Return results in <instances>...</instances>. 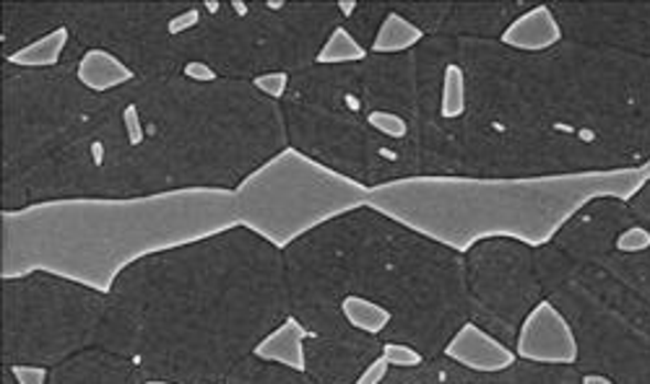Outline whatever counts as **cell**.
Masks as SVG:
<instances>
[{
	"label": "cell",
	"instance_id": "obj_1",
	"mask_svg": "<svg viewBox=\"0 0 650 384\" xmlns=\"http://www.w3.org/2000/svg\"><path fill=\"white\" fill-rule=\"evenodd\" d=\"M289 146L279 101L248 81L183 74L102 94L61 151L3 183V211L61 198L235 190Z\"/></svg>",
	"mask_w": 650,
	"mask_h": 384
},
{
	"label": "cell",
	"instance_id": "obj_2",
	"mask_svg": "<svg viewBox=\"0 0 650 384\" xmlns=\"http://www.w3.org/2000/svg\"><path fill=\"white\" fill-rule=\"evenodd\" d=\"M289 315L284 252L235 227L122 273L97 348L147 382L224 384Z\"/></svg>",
	"mask_w": 650,
	"mask_h": 384
},
{
	"label": "cell",
	"instance_id": "obj_3",
	"mask_svg": "<svg viewBox=\"0 0 650 384\" xmlns=\"http://www.w3.org/2000/svg\"><path fill=\"white\" fill-rule=\"evenodd\" d=\"M292 317L310 336H349L342 301L362 296L393 311L388 343L445 351L468 322L461 255L399 227L372 208L331 221L284 252Z\"/></svg>",
	"mask_w": 650,
	"mask_h": 384
},
{
	"label": "cell",
	"instance_id": "obj_4",
	"mask_svg": "<svg viewBox=\"0 0 650 384\" xmlns=\"http://www.w3.org/2000/svg\"><path fill=\"white\" fill-rule=\"evenodd\" d=\"M235 227V190L34 202L0 211V281L47 273L110 294L141 260Z\"/></svg>",
	"mask_w": 650,
	"mask_h": 384
},
{
	"label": "cell",
	"instance_id": "obj_5",
	"mask_svg": "<svg viewBox=\"0 0 650 384\" xmlns=\"http://www.w3.org/2000/svg\"><path fill=\"white\" fill-rule=\"evenodd\" d=\"M642 169H591L539 177L419 174L367 190V208L440 248L468 255L484 242L552 244L594 200H630Z\"/></svg>",
	"mask_w": 650,
	"mask_h": 384
},
{
	"label": "cell",
	"instance_id": "obj_6",
	"mask_svg": "<svg viewBox=\"0 0 650 384\" xmlns=\"http://www.w3.org/2000/svg\"><path fill=\"white\" fill-rule=\"evenodd\" d=\"M338 3L286 0H201L170 24L180 65H206L224 81L302 74L342 26Z\"/></svg>",
	"mask_w": 650,
	"mask_h": 384
},
{
	"label": "cell",
	"instance_id": "obj_7",
	"mask_svg": "<svg viewBox=\"0 0 650 384\" xmlns=\"http://www.w3.org/2000/svg\"><path fill=\"white\" fill-rule=\"evenodd\" d=\"M367 190L286 146L235 187L237 227L286 252L331 221L367 208Z\"/></svg>",
	"mask_w": 650,
	"mask_h": 384
},
{
	"label": "cell",
	"instance_id": "obj_8",
	"mask_svg": "<svg viewBox=\"0 0 650 384\" xmlns=\"http://www.w3.org/2000/svg\"><path fill=\"white\" fill-rule=\"evenodd\" d=\"M107 294L47 273L3 281V366L55 369L97 348Z\"/></svg>",
	"mask_w": 650,
	"mask_h": 384
},
{
	"label": "cell",
	"instance_id": "obj_9",
	"mask_svg": "<svg viewBox=\"0 0 650 384\" xmlns=\"http://www.w3.org/2000/svg\"><path fill=\"white\" fill-rule=\"evenodd\" d=\"M84 53L74 40L57 68L26 70L3 63V183L61 151L89 118L97 94L76 78Z\"/></svg>",
	"mask_w": 650,
	"mask_h": 384
},
{
	"label": "cell",
	"instance_id": "obj_10",
	"mask_svg": "<svg viewBox=\"0 0 650 384\" xmlns=\"http://www.w3.org/2000/svg\"><path fill=\"white\" fill-rule=\"evenodd\" d=\"M191 3H65V29L84 50H107L151 81L183 74L170 24Z\"/></svg>",
	"mask_w": 650,
	"mask_h": 384
},
{
	"label": "cell",
	"instance_id": "obj_11",
	"mask_svg": "<svg viewBox=\"0 0 650 384\" xmlns=\"http://www.w3.org/2000/svg\"><path fill=\"white\" fill-rule=\"evenodd\" d=\"M468 263L474 286V299H468L472 322L512 348L520 322L539 304L529 248L495 239L468 252Z\"/></svg>",
	"mask_w": 650,
	"mask_h": 384
},
{
	"label": "cell",
	"instance_id": "obj_12",
	"mask_svg": "<svg viewBox=\"0 0 650 384\" xmlns=\"http://www.w3.org/2000/svg\"><path fill=\"white\" fill-rule=\"evenodd\" d=\"M512 351L526 364L537 366H573L581 361V343L573 325L554 301H539L526 315Z\"/></svg>",
	"mask_w": 650,
	"mask_h": 384
},
{
	"label": "cell",
	"instance_id": "obj_13",
	"mask_svg": "<svg viewBox=\"0 0 650 384\" xmlns=\"http://www.w3.org/2000/svg\"><path fill=\"white\" fill-rule=\"evenodd\" d=\"M443 356L447 361H453L455 366L487 376L505 374L518 364L516 351H512L510 345H505L500 338H495L492 332L479 328V325L472 320L464 322L453 332Z\"/></svg>",
	"mask_w": 650,
	"mask_h": 384
},
{
	"label": "cell",
	"instance_id": "obj_14",
	"mask_svg": "<svg viewBox=\"0 0 650 384\" xmlns=\"http://www.w3.org/2000/svg\"><path fill=\"white\" fill-rule=\"evenodd\" d=\"M65 26V3H3V63Z\"/></svg>",
	"mask_w": 650,
	"mask_h": 384
},
{
	"label": "cell",
	"instance_id": "obj_15",
	"mask_svg": "<svg viewBox=\"0 0 650 384\" xmlns=\"http://www.w3.org/2000/svg\"><path fill=\"white\" fill-rule=\"evenodd\" d=\"M562 29L557 13H554L552 6L539 3L518 13L516 19L510 21V26L502 32V45L512 50V53L523 55H541L554 50L562 42Z\"/></svg>",
	"mask_w": 650,
	"mask_h": 384
},
{
	"label": "cell",
	"instance_id": "obj_16",
	"mask_svg": "<svg viewBox=\"0 0 650 384\" xmlns=\"http://www.w3.org/2000/svg\"><path fill=\"white\" fill-rule=\"evenodd\" d=\"M307 338L310 332L305 330L297 317L289 315L284 322L279 325L277 330L269 332L260 345L256 348L252 356L266 361V364H277L284 369H292V372L305 374L307 372Z\"/></svg>",
	"mask_w": 650,
	"mask_h": 384
},
{
	"label": "cell",
	"instance_id": "obj_17",
	"mask_svg": "<svg viewBox=\"0 0 650 384\" xmlns=\"http://www.w3.org/2000/svg\"><path fill=\"white\" fill-rule=\"evenodd\" d=\"M76 78L84 89L97 94V97L112 94L136 81L133 70L112 53H107V50H86L82 61H78Z\"/></svg>",
	"mask_w": 650,
	"mask_h": 384
},
{
	"label": "cell",
	"instance_id": "obj_18",
	"mask_svg": "<svg viewBox=\"0 0 650 384\" xmlns=\"http://www.w3.org/2000/svg\"><path fill=\"white\" fill-rule=\"evenodd\" d=\"M468 110V81L464 65L447 61L437 76V94H435V118L443 120L445 125L461 122Z\"/></svg>",
	"mask_w": 650,
	"mask_h": 384
},
{
	"label": "cell",
	"instance_id": "obj_19",
	"mask_svg": "<svg viewBox=\"0 0 650 384\" xmlns=\"http://www.w3.org/2000/svg\"><path fill=\"white\" fill-rule=\"evenodd\" d=\"M424 32L416 24L403 17V13L388 11L386 21L378 29V37H375L370 53L378 57H396V55H409L422 45Z\"/></svg>",
	"mask_w": 650,
	"mask_h": 384
},
{
	"label": "cell",
	"instance_id": "obj_20",
	"mask_svg": "<svg viewBox=\"0 0 650 384\" xmlns=\"http://www.w3.org/2000/svg\"><path fill=\"white\" fill-rule=\"evenodd\" d=\"M338 311H342L344 322L349 325V328L365 332V336L380 338L382 343H388L390 330H393L396 322L390 309L380 307V304H375L370 299H362V296H346Z\"/></svg>",
	"mask_w": 650,
	"mask_h": 384
},
{
	"label": "cell",
	"instance_id": "obj_21",
	"mask_svg": "<svg viewBox=\"0 0 650 384\" xmlns=\"http://www.w3.org/2000/svg\"><path fill=\"white\" fill-rule=\"evenodd\" d=\"M71 37L68 29H57V32L47 34V37H42L40 42H34V45H29L26 50H21L19 55H13L11 61H6L9 65H17V68H26V70H50V68H57L65 61V53H68Z\"/></svg>",
	"mask_w": 650,
	"mask_h": 384
},
{
	"label": "cell",
	"instance_id": "obj_22",
	"mask_svg": "<svg viewBox=\"0 0 650 384\" xmlns=\"http://www.w3.org/2000/svg\"><path fill=\"white\" fill-rule=\"evenodd\" d=\"M224 384H315L307 374L292 372V369L266 364L256 356L245 359L240 366L229 374V380Z\"/></svg>",
	"mask_w": 650,
	"mask_h": 384
},
{
	"label": "cell",
	"instance_id": "obj_23",
	"mask_svg": "<svg viewBox=\"0 0 650 384\" xmlns=\"http://www.w3.org/2000/svg\"><path fill=\"white\" fill-rule=\"evenodd\" d=\"M367 57H370V53H367V50L351 37L349 29L342 24L331 32L328 40H325L323 50L317 53L315 65H357L365 63Z\"/></svg>",
	"mask_w": 650,
	"mask_h": 384
},
{
	"label": "cell",
	"instance_id": "obj_24",
	"mask_svg": "<svg viewBox=\"0 0 650 384\" xmlns=\"http://www.w3.org/2000/svg\"><path fill=\"white\" fill-rule=\"evenodd\" d=\"M390 6H378V3H357V9L349 19L344 21V26L349 29L354 40L362 45L367 53H370L375 37H378V29L382 21H386Z\"/></svg>",
	"mask_w": 650,
	"mask_h": 384
},
{
	"label": "cell",
	"instance_id": "obj_25",
	"mask_svg": "<svg viewBox=\"0 0 650 384\" xmlns=\"http://www.w3.org/2000/svg\"><path fill=\"white\" fill-rule=\"evenodd\" d=\"M382 359L388 361L390 369H419L424 366V353H419L414 345L407 343H386L382 345Z\"/></svg>",
	"mask_w": 650,
	"mask_h": 384
},
{
	"label": "cell",
	"instance_id": "obj_26",
	"mask_svg": "<svg viewBox=\"0 0 650 384\" xmlns=\"http://www.w3.org/2000/svg\"><path fill=\"white\" fill-rule=\"evenodd\" d=\"M252 86L263 94L266 99L271 101H284L286 94H289V86H292V76L289 74H269V76H258L256 81H252Z\"/></svg>",
	"mask_w": 650,
	"mask_h": 384
},
{
	"label": "cell",
	"instance_id": "obj_27",
	"mask_svg": "<svg viewBox=\"0 0 650 384\" xmlns=\"http://www.w3.org/2000/svg\"><path fill=\"white\" fill-rule=\"evenodd\" d=\"M648 248H650V234L640 227L627 229L625 234H619V239H617V250L619 252H642Z\"/></svg>",
	"mask_w": 650,
	"mask_h": 384
},
{
	"label": "cell",
	"instance_id": "obj_28",
	"mask_svg": "<svg viewBox=\"0 0 650 384\" xmlns=\"http://www.w3.org/2000/svg\"><path fill=\"white\" fill-rule=\"evenodd\" d=\"M13 376H17L19 384H50V372L53 369L47 366H9Z\"/></svg>",
	"mask_w": 650,
	"mask_h": 384
},
{
	"label": "cell",
	"instance_id": "obj_29",
	"mask_svg": "<svg viewBox=\"0 0 650 384\" xmlns=\"http://www.w3.org/2000/svg\"><path fill=\"white\" fill-rule=\"evenodd\" d=\"M388 374H390V366H388V361L386 359H378V361H372L370 366H367V372L359 376L357 382L354 384H382L388 380Z\"/></svg>",
	"mask_w": 650,
	"mask_h": 384
},
{
	"label": "cell",
	"instance_id": "obj_30",
	"mask_svg": "<svg viewBox=\"0 0 650 384\" xmlns=\"http://www.w3.org/2000/svg\"><path fill=\"white\" fill-rule=\"evenodd\" d=\"M583 384H614L609 376H604V374H585L583 376Z\"/></svg>",
	"mask_w": 650,
	"mask_h": 384
},
{
	"label": "cell",
	"instance_id": "obj_31",
	"mask_svg": "<svg viewBox=\"0 0 650 384\" xmlns=\"http://www.w3.org/2000/svg\"><path fill=\"white\" fill-rule=\"evenodd\" d=\"M3 384H19L17 376H13V372L9 366H3Z\"/></svg>",
	"mask_w": 650,
	"mask_h": 384
},
{
	"label": "cell",
	"instance_id": "obj_32",
	"mask_svg": "<svg viewBox=\"0 0 650 384\" xmlns=\"http://www.w3.org/2000/svg\"><path fill=\"white\" fill-rule=\"evenodd\" d=\"M642 174H646V179H650V162L642 166Z\"/></svg>",
	"mask_w": 650,
	"mask_h": 384
},
{
	"label": "cell",
	"instance_id": "obj_33",
	"mask_svg": "<svg viewBox=\"0 0 650 384\" xmlns=\"http://www.w3.org/2000/svg\"><path fill=\"white\" fill-rule=\"evenodd\" d=\"M147 384H175V382H164V380H149Z\"/></svg>",
	"mask_w": 650,
	"mask_h": 384
}]
</instances>
